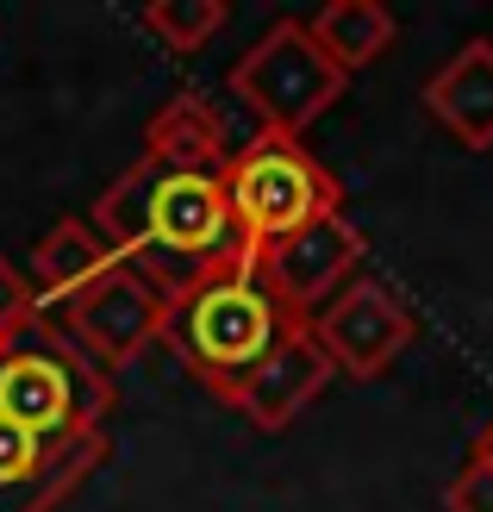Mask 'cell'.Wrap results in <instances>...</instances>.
Wrapping results in <instances>:
<instances>
[{"instance_id": "15", "label": "cell", "mask_w": 493, "mask_h": 512, "mask_svg": "<svg viewBox=\"0 0 493 512\" xmlns=\"http://www.w3.org/2000/svg\"><path fill=\"white\" fill-rule=\"evenodd\" d=\"M225 19H231L225 0H157V7L138 13V25L169 50V57H194V50H206L225 32Z\"/></svg>"}, {"instance_id": "8", "label": "cell", "mask_w": 493, "mask_h": 512, "mask_svg": "<svg viewBox=\"0 0 493 512\" xmlns=\"http://www.w3.org/2000/svg\"><path fill=\"white\" fill-rule=\"evenodd\" d=\"M356 263H362V232L344 213H325L313 225H300V232H288L281 244L256 250V275L269 281V294L288 306L294 319H313L350 281Z\"/></svg>"}, {"instance_id": "3", "label": "cell", "mask_w": 493, "mask_h": 512, "mask_svg": "<svg viewBox=\"0 0 493 512\" xmlns=\"http://www.w3.org/2000/svg\"><path fill=\"white\" fill-rule=\"evenodd\" d=\"M113 413V375L82 356L44 313L0 338V419L38 444H75Z\"/></svg>"}, {"instance_id": "4", "label": "cell", "mask_w": 493, "mask_h": 512, "mask_svg": "<svg viewBox=\"0 0 493 512\" xmlns=\"http://www.w3.org/2000/svg\"><path fill=\"white\" fill-rule=\"evenodd\" d=\"M219 182H225V207H231V225H238V244L250 256L281 244L288 232H300V225L325 219V213H344L337 175L300 138L256 132L244 150H231Z\"/></svg>"}, {"instance_id": "2", "label": "cell", "mask_w": 493, "mask_h": 512, "mask_svg": "<svg viewBox=\"0 0 493 512\" xmlns=\"http://www.w3.org/2000/svg\"><path fill=\"white\" fill-rule=\"evenodd\" d=\"M294 325V313L269 294V281L256 275V256H231L213 275L188 281L181 294H169V325L163 338L213 394L238 388V381L281 344V331Z\"/></svg>"}, {"instance_id": "16", "label": "cell", "mask_w": 493, "mask_h": 512, "mask_svg": "<svg viewBox=\"0 0 493 512\" xmlns=\"http://www.w3.org/2000/svg\"><path fill=\"white\" fill-rule=\"evenodd\" d=\"M444 512H493V456L469 450V463L444 488Z\"/></svg>"}, {"instance_id": "6", "label": "cell", "mask_w": 493, "mask_h": 512, "mask_svg": "<svg viewBox=\"0 0 493 512\" xmlns=\"http://www.w3.org/2000/svg\"><path fill=\"white\" fill-rule=\"evenodd\" d=\"M163 325H169V294L132 263L100 269L88 288L63 300V338L82 356H94L107 375L144 356V344L163 338Z\"/></svg>"}, {"instance_id": "12", "label": "cell", "mask_w": 493, "mask_h": 512, "mask_svg": "<svg viewBox=\"0 0 493 512\" xmlns=\"http://www.w3.org/2000/svg\"><path fill=\"white\" fill-rule=\"evenodd\" d=\"M144 157L150 163H169V169H206L219 175L231 163V132H225V113L200 94H175L157 107V119L144 125Z\"/></svg>"}, {"instance_id": "7", "label": "cell", "mask_w": 493, "mask_h": 512, "mask_svg": "<svg viewBox=\"0 0 493 512\" xmlns=\"http://www.w3.org/2000/svg\"><path fill=\"white\" fill-rule=\"evenodd\" d=\"M306 325H313L319 350L331 356V369L350 375V381L387 375L412 350V338H419V319L406 313V300L394 288H381V281H369V275L344 281Z\"/></svg>"}, {"instance_id": "14", "label": "cell", "mask_w": 493, "mask_h": 512, "mask_svg": "<svg viewBox=\"0 0 493 512\" xmlns=\"http://www.w3.org/2000/svg\"><path fill=\"white\" fill-rule=\"evenodd\" d=\"M306 32H313V44L344 75H362L369 63H381L387 50H394L400 19L387 13L381 0H331V7H319L313 19H306Z\"/></svg>"}, {"instance_id": "10", "label": "cell", "mask_w": 493, "mask_h": 512, "mask_svg": "<svg viewBox=\"0 0 493 512\" xmlns=\"http://www.w3.org/2000/svg\"><path fill=\"white\" fill-rule=\"evenodd\" d=\"M107 450V431H88L75 444H38L0 419V512H57L107 463Z\"/></svg>"}, {"instance_id": "13", "label": "cell", "mask_w": 493, "mask_h": 512, "mask_svg": "<svg viewBox=\"0 0 493 512\" xmlns=\"http://www.w3.org/2000/svg\"><path fill=\"white\" fill-rule=\"evenodd\" d=\"M113 263H119V256L107 250V238H100L88 219H57V225L38 238V250H32V275H25V281H32L38 306H44V300L63 306L75 288H88V281H94L100 269H113Z\"/></svg>"}, {"instance_id": "11", "label": "cell", "mask_w": 493, "mask_h": 512, "mask_svg": "<svg viewBox=\"0 0 493 512\" xmlns=\"http://www.w3.org/2000/svg\"><path fill=\"white\" fill-rule=\"evenodd\" d=\"M425 113L462 150H493V38H469L425 82Z\"/></svg>"}, {"instance_id": "17", "label": "cell", "mask_w": 493, "mask_h": 512, "mask_svg": "<svg viewBox=\"0 0 493 512\" xmlns=\"http://www.w3.org/2000/svg\"><path fill=\"white\" fill-rule=\"evenodd\" d=\"M44 306H38V294H32V281H25L7 256H0V338H13V331L25 325V319H38Z\"/></svg>"}, {"instance_id": "5", "label": "cell", "mask_w": 493, "mask_h": 512, "mask_svg": "<svg viewBox=\"0 0 493 512\" xmlns=\"http://www.w3.org/2000/svg\"><path fill=\"white\" fill-rule=\"evenodd\" d=\"M225 88L238 94L256 119H263V132H275V138H300L306 125L325 119L337 100H344L350 75L313 44L306 19H275L269 32L256 38L238 63H231Z\"/></svg>"}, {"instance_id": "9", "label": "cell", "mask_w": 493, "mask_h": 512, "mask_svg": "<svg viewBox=\"0 0 493 512\" xmlns=\"http://www.w3.org/2000/svg\"><path fill=\"white\" fill-rule=\"evenodd\" d=\"M331 375H337V369H331V356L319 350L313 325L294 319L288 331H281V344L238 381V388H225L219 400L238 406V413H244L256 431H288V425L306 413V406L325 394Z\"/></svg>"}, {"instance_id": "1", "label": "cell", "mask_w": 493, "mask_h": 512, "mask_svg": "<svg viewBox=\"0 0 493 512\" xmlns=\"http://www.w3.org/2000/svg\"><path fill=\"white\" fill-rule=\"evenodd\" d=\"M88 225L107 238V250L119 263L144 269L163 294H181L188 281L213 275L231 256H244L219 175L169 169V163H150V157H138L94 200Z\"/></svg>"}, {"instance_id": "18", "label": "cell", "mask_w": 493, "mask_h": 512, "mask_svg": "<svg viewBox=\"0 0 493 512\" xmlns=\"http://www.w3.org/2000/svg\"><path fill=\"white\" fill-rule=\"evenodd\" d=\"M475 450H481V456H493V425H487V431H481V438H475Z\"/></svg>"}]
</instances>
